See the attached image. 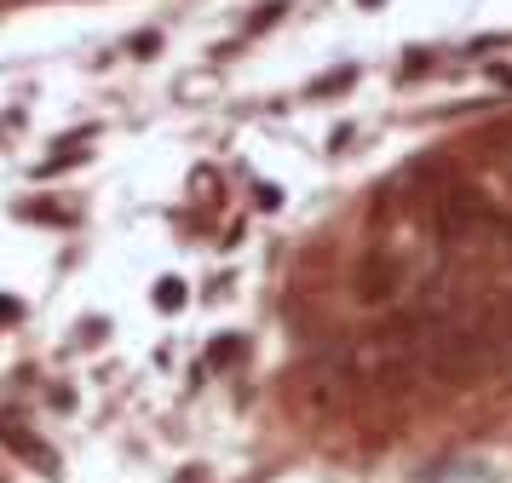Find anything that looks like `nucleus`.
Masks as SVG:
<instances>
[{"label": "nucleus", "mask_w": 512, "mask_h": 483, "mask_svg": "<svg viewBox=\"0 0 512 483\" xmlns=\"http://www.w3.org/2000/svg\"><path fill=\"white\" fill-rule=\"evenodd\" d=\"M156 299H162V305H179V299H185V288H179V282H162V288H156Z\"/></svg>", "instance_id": "nucleus-1"}]
</instances>
